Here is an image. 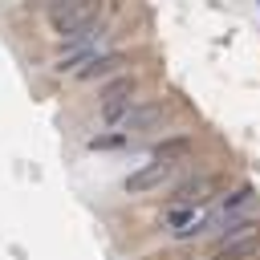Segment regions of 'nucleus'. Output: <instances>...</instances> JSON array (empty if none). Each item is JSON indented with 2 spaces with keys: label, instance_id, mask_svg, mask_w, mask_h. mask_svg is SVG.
Masks as SVG:
<instances>
[{
  "label": "nucleus",
  "instance_id": "obj_1",
  "mask_svg": "<svg viewBox=\"0 0 260 260\" xmlns=\"http://www.w3.org/2000/svg\"><path fill=\"white\" fill-rule=\"evenodd\" d=\"M49 24L61 41H73L98 24V0H57L49 8Z\"/></svg>",
  "mask_w": 260,
  "mask_h": 260
},
{
  "label": "nucleus",
  "instance_id": "obj_2",
  "mask_svg": "<svg viewBox=\"0 0 260 260\" xmlns=\"http://www.w3.org/2000/svg\"><path fill=\"white\" fill-rule=\"evenodd\" d=\"M171 175H175V162H158V158H154V162H146L142 171L126 175V183H122V187H126V195H146V191L162 187Z\"/></svg>",
  "mask_w": 260,
  "mask_h": 260
},
{
  "label": "nucleus",
  "instance_id": "obj_3",
  "mask_svg": "<svg viewBox=\"0 0 260 260\" xmlns=\"http://www.w3.org/2000/svg\"><path fill=\"white\" fill-rule=\"evenodd\" d=\"M126 65V53H93L81 69H77V81H98V77H114L122 73Z\"/></svg>",
  "mask_w": 260,
  "mask_h": 260
},
{
  "label": "nucleus",
  "instance_id": "obj_4",
  "mask_svg": "<svg viewBox=\"0 0 260 260\" xmlns=\"http://www.w3.org/2000/svg\"><path fill=\"white\" fill-rule=\"evenodd\" d=\"M162 114H167L162 102H134L126 122H122V130H150L154 122H162Z\"/></svg>",
  "mask_w": 260,
  "mask_h": 260
},
{
  "label": "nucleus",
  "instance_id": "obj_5",
  "mask_svg": "<svg viewBox=\"0 0 260 260\" xmlns=\"http://www.w3.org/2000/svg\"><path fill=\"white\" fill-rule=\"evenodd\" d=\"M219 183L211 179V175H199V179H187V183H179L175 187V203H191V207H199V203H207L211 199V191H215Z\"/></svg>",
  "mask_w": 260,
  "mask_h": 260
},
{
  "label": "nucleus",
  "instance_id": "obj_6",
  "mask_svg": "<svg viewBox=\"0 0 260 260\" xmlns=\"http://www.w3.org/2000/svg\"><path fill=\"white\" fill-rule=\"evenodd\" d=\"M260 252V240L256 236H244V240H219L211 260H252Z\"/></svg>",
  "mask_w": 260,
  "mask_h": 260
},
{
  "label": "nucleus",
  "instance_id": "obj_7",
  "mask_svg": "<svg viewBox=\"0 0 260 260\" xmlns=\"http://www.w3.org/2000/svg\"><path fill=\"white\" fill-rule=\"evenodd\" d=\"M187 154H191V138H187V134L167 138V142L154 146V158H158V162H179V158H187Z\"/></svg>",
  "mask_w": 260,
  "mask_h": 260
},
{
  "label": "nucleus",
  "instance_id": "obj_8",
  "mask_svg": "<svg viewBox=\"0 0 260 260\" xmlns=\"http://www.w3.org/2000/svg\"><path fill=\"white\" fill-rule=\"evenodd\" d=\"M134 93H138V77L134 73H122V77H114L102 89V102H122V98H134Z\"/></svg>",
  "mask_w": 260,
  "mask_h": 260
},
{
  "label": "nucleus",
  "instance_id": "obj_9",
  "mask_svg": "<svg viewBox=\"0 0 260 260\" xmlns=\"http://www.w3.org/2000/svg\"><path fill=\"white\" fill-rule=\"evenodd\" d=\"M199 219V211L191 207V203H175L167 215H162V228H171V236L179 232V228H187V223H195Z\"/></svg>",
  "mask_w": 260,
  "mask_h": 260
},
{
  "label": "nucleus",
  "instance_id": "obj_10",
  "mask_svg": "<svg viewBox=\"0 0 260 260\" xmlns=\"http://www.w3.org/2000/svg\"><path fill=\"white\" fill-rule=\"evenodd\" d=\"M122 142H126V134H102V138H89L93 150H114V146H122Z\"/></svg>",
  "mask_w": 260,
  "mask_h": 260
}]
</instances>
